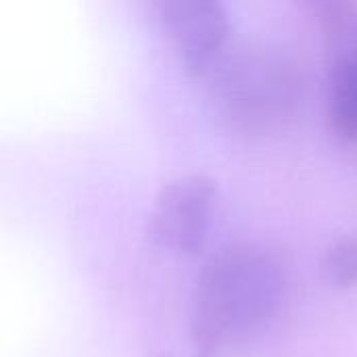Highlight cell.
<instances>
[{
  "mask_svg": "<svg viewBox=\"0 0 357 357\" xmlns=\"http://www.w3.org/2000/svg\"><path fill=\"white\" fill-rule=\"evenodd\" d=\"M207 79L218 117L245 138L278 132L301 102L299 69L284 52L264 44H232Z\"/></svg>",
  "mask_w": 357,
  "mask_h": 357,
  "instance_id": "2",
  "label": "cell"
},
{
  "mask_svg": "<svg viewBox=\"0 0 357 357\" xmlns=\"http://www.w3.org/2000/svg\"><path fill=\"white\" fill-rule=\"evenodd\" d=\"M322 272L335 287L349 289L357 284V236L333 243L322 257Z\"/></svg>",
  "mask_w": 357,
  "mask_h": 357,
  "instance_id": "6",
  "label": "cell"
},
{
  "mask_svg": "<svg viewBox=\"0 0 357 357\" xmlns=\"http://www.w3.org/2000/svg\"><path fill=\"white\" fill-rule=\"evenodd\" d=\"M289 278L280 257L257 243L218 249L201 268L190 307L192 357H226L282 310Z\"/></svg>",
  "mask_w": 357,
  "mask_h": 357,
  "instance_id": "1",
  "label": "cell"
},
{
  "mask_svg": "<svg viewBox=\"0 0 357 357\" xmlns=\"http://www.w3.org/2000/svg\"><path fill=\"white\" fill-rule=\"evenodd\" d=\"M159 23L188 73L207 77L232 46V23L218 0H161Z\"/></svg>",
  "mask_w": 357,
  "mask_h": 357,
  "instance_id": "5",
  "label": "cell"
},
{
  "mask_svg": "<svg viewBox=\"0 0 357 357\" xmlns=\"http://www.w3.org/2000/svg\"><path fill=\"white\" fill-rule=\"evenodd\" d=\"M328 67V119L333 132L357 144V4H314Z\"/></svg>",
  "mask_w": 357,
  "mask_h": 357,
  "instance_id": "4",
  "label": "cell"
},
{
  "mask_svg": "<svg viewBox=\"0 0 357 357\" xmlns=\"http://www.w3.org/2000/svg\"><path fill=\"white\" fill-rule=\"evenodd\" d=\"M215 205L218 184L211 176L182 174L157 192L149 215V234L176 255H197L207 243Z\"/></svg>",
  "mask_w": 357,
  "mask_h": 357,
  "instance_id": "3",
  "label": "cell"
}]
</instances>
